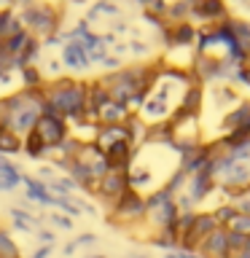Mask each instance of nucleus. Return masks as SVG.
I'll return each mask as SVG.
<instances>
[{
    "label": "nucleus",
    "instance_id": "nucleus-7",
    "mask_svg": "<svg viewBox=\"0 0 250 258\" xmlns=\"http://www.w3.org/2000/svg\"><path fill=\"white\" fill-rule=\"evenodd\" d=\"M197 253L202 258H231V247H229V229L226 226H218V229L210 234V237L202 239V245Z\"/></svg>",
    "mask_w": 250,
    "mask_h": 258
},
{
    "label": "nucleus",
    "instance_id": "nucleus-32",
    "mask_svg": "<svg viewBox=\"0 0 250 258\" xmlns=\"http://www.w3.org/2000/svg\"><path fill=\"white\" fill-rule=\"evenodd\" d=\"M86 258H108V255H86Z\"/></svg>",
    "mask_w": 250,
    "mask_h": 258
},
{
    "label": "nucleus",
    "instance_id": "nucleus-31",
    "mask_svg": "<svg viewBox=\"0 0 250 258\" xmlns=\"http://www.w3.org/2000/svg\"><path fill=\"white\" fill-rule=\"evenodd\" d=\"M8 6H11V0H0V11H6Z\"/></svg>",
    "mask_w": 250,
    "mask_h": 258
},
{
    "label": "nucleus",
    "instance_id": "nucleus-2",
    "mask_svg": "<svg viewBox=\"0 0 250 258\" xmlns=\"http://www.w3.org/2000/svg\"><path fill=\"white\" fill-rule=\"evenodd\" d=\"M19 22L22 27L30 32L32 38L38 40H46L59 32V22H62V14L59 8H54L51 3H40V0H32L30 6H24L19 14Z\"/></svg>",
    "mask_w": 250,
    "mask_h": 258
},
{
    "label": "nucleus",
    "instance_id": "nucleus-30",
    "mask_svg": "<svg viewBox=\"0 0 250 258\" xmlns=\"http://www.w3.org/2000/svg\"><path fill=\"white\" fill-rule=\"evenodd\" d=\"M11 3H16V6H22V8H24V6H30L32 0H11Z\"/></svg>",
    "mask_w": 250,
    "mask_h": 258
},
{
    "label": "nucleus",
    "instance_id": "nucleus-15",
    "mask_svg": "<svg viewBox=\"0 0 250 258\" xmlns=\"http://www.w3.org/2000/svg\"><path fill=\"white\" fill-rule=\"evenodd\" d=\"M62 64L68 70H84V68H89V54L76 43V40H70V43H65V48H62Z\"/></svg>",
    "mask_w": 250,
    "mask_h": 258
},
{
    "label": "nucleus",
    "instance_id": "nucleus-26",
    "mask_svg": "<svg viewBox=\"0 0 250 258\" xmlns=\"http://www.w3.org/2000/svg\"><path fill=\"white\" fill-rule=\"evenodd\" d=\"M229 247H231V255L239 253V250H245L247 247V237H242V234H237V231H229Z\"/></svg>",
    "mask_w": 250,
    "mask_h": 258
},
{
    "label": "nucleus",
    "instance_id": "nucleus-25",
    "mask_svg": "<svg viewBox=\"0 0 250 258\" xmlns=\"http://www.w3.org/2000/svg\"><path fill=\"white\" fill-rule=\"evenodd\" d=\"M46 221L54 226V229H62V231H70L73 229V218H68L65 213H48Z\"/></svg>",
    "mask_w": 250,
    "mask_h": 258
},
{
    "label": "nucleus",
    "instance_id": "nucleus-18",
    "mask_svg": "<svg viewBox=\"0 0 250 258\" xmlns=\"http://www.w3.org/2000/svg\"><path fill=\"white\" fill-rule=\"evenodd\" d=\"M30 40H32L30 32H27V30H19V32H14V35L3 38V51L11 54V56H19L24 48L30 46Z\"/></svg>",
    "mask_w": 250,
    "mask_h": 258
},
{
    "label": "nucleus",
    "instance_id": "nucleus-20",
    "mask_svg": "<svg viewBox=\"0 0 250 258\" xmlns=\"http://www.w3.org/2000/svg\"><path fill=\"white\" fill-rule=\"evenodd\" d=\"M153 247H159V250H164V253H169V250H180V239L175 237V231H169V229H164V231H156L153 237L148 239Z\"/></svg>",
    "mask_w": 250,
    "mask_h": 258
},
{
    "label": "nucleus",
    "instance_id": "nucleus-35",
    "mask_svg": "<svg viewBox=\"0 0 250 258\" xmlns=\"http://www.w3.org/2000/svg\"><path fill=\"white\" fill-rule=\"evenodd\" d=\"M137 258H145V255H137Z\"/></svg>",
    "mask_w": 250,
    "mask_h": 258
},
{
    "label": "nucleus",
    "instance_id": "nucleus-29",
    "mask_svg": "<svg viewBox=\"0 0 250 258\" xmlns=\"http://www.w3.org/2000/svg\"><path fill=\"white\" fill-rule=\"evenodd\" d=\"M51 250H54V245H40L30 258H48V255H51Z\"/></svg>",
    "mask_w": 250,
    "mask_h": 258
},
{
    "label": "nucleus",
    "instance_id": "nucleus-23",
    "mask_svg": "<svg viewBox=\"0 0 250 258\" xmlns=\"http://www.w3.org/2000/svg\"><path fill=\"white\" fill-rule=\"evenodd\" d=\"M94 242H97V237H94V234H81V237H76V239H73V242H68V245H65L62 247V253H65V258H70L73 253H76V250L78 247H86V245H94Z\"/></svg>",
    "mask_w": 250,
    "mask_h": 258
},
{
    "label": "nucleus",
    "instance_id": "nucleus-34",
    "mask_svg": "<svg viewBox=\"0 0 250 258\" xmlns=\"http://www.w3.org/2000/svg\"><path fill=\"white\" fill-rule=\"evenodd\" d=\"M247 250H250V237H247Z\"/></svg>",
    "mask_w": 250,
    "mask_h": 258
},
{
    "label": "nucleus",
    "instance_id": "nucleus-16",
    "mask_svg": "<svg viewBox=\"0 0 250 258\" xmlns=\"http://www.w3.org/2000/svg\"><path fill=\"white\" fill-rule=\"evenodd\" d=\"M46 86V73L40 64H24L19 68V89H40Z\"/></svg>",
    "mask_w": 250,
    "mask_h": 258
},
{
    "label": "nucleus",
    "instance_id": "nucleus-13",
    "mask_svg": "<svg viewBox=\"0 0 250 258\" xmlns=\"http://www.w3.org/2000/svg\"><path fill=\"white\" fill-rule=\"evenodd\" d=\"M65 175L73 177L76 180V185L81 191H86V194H94V185H97V177L92 175V169H89L84 161H78V159H73L68 167H65Z\"/></svg>",
    "mask_w": 250,
    "mask_h": 258
},
{
    "label": "nucleus",
    "instance_id": "nucleus-21",
    "mask_svg": "<svg viewBox=\"0 0 250 258\" xmlns=\"http://www.w3.org/2000/svg\"><path fill=\"white\" fill-rule=\"evenodd\" d=\"M22 250L8 229H0V258H19Z\"/></svg>",
    "mask_w": 250,
    "mask_h": 258
},
{
    "label": "nucleus",
    "instance_id": "nucleus-9",
    "mask_svg": "<svg viewBox=\"0 0 250 258\" xmlns=\"http://www.w3.org/2000/svg\"><path fill=\"white\" fill-rule=\"evenodd\" d=\"M22 185H24V197L35 205H43V207H51L54 205V194L48 191V185L43 180H38L35 175H24L22 172Z\"/></svg>",
    "mask_w": 250,
    "mask_h": 258
},
{
    "label": "nucleus",
    "instance_id": "nucleus-33",
    "mask_svg": "<svg viewBox=\"0 0 250 258\" xmlns=\"http://www.w3.org/2000/svg\"><path fill=\"white\" fill-rule=\"evenodd\" d=\"M0 51H3V38H0Z\"/></svg>",
    "mask_w": 250,
    "mask_h": 258
},
{
    "label": "nucleus",
    "instance_id": "nucleus-10",
    "mask_svg": "<svg viewBox=\"0 0 250 258\" xmlns=\"http://www.w3.org/2000/svg\"><path fill=\"white\" fill-rule=\"evenodd\" d=\"M250 121V100H239L231 110L223 113L221 118V132H234V129H242Z\"/></svg>",
    "mask_w": 250,
    "mask_h": 258
},
{
    "label": "nucleus",
    "instance_id": "nucleus-19",
    "mask_svg": "<svg viewBox=\"0 0 250 258\" xmlns=\"http://www.w3.org/2000/svg\"><path fill=\"white\" fill-rule=\"evenodd\" d=\"M197 213H199V210H180V213H177V218H175V223H172V229H169V231H175V237H177V239H183L185 234H189V231L194 229Z\"/></svg>",
    "mask_w": 250,
    "mask_h": 258
},
{
    "label": "nucleus",
    "instance_id": "nucleus-4",
    "mask_svg": "<svg viewBox=\"0 0 250 258\" xmlns=\"http://www.w3.org/2000/svg\"><path fill=\"white\" fill-rule=\"evenodd\" d=\"M127 191H129L127 169H110V172L105 175V177H100V180H97L92 197H97L105 207L110 210V207L121 199V194H127Z\"/></svg>",
    "mask_w": 250,
    "mask_h": 258
},
{
    "label": "nucleus",
    "instance_id": "nucleus-1",
    "mask_svg": "<svg viewBox=\"0 0 250 258\" xmlns=\"http://www.w3.org/2000/svg\"><path fill=\"white\" fill-rule=\"evenodd\" d=\"M40 116H62L68 124L86 118V81L70 76L46 81Z\"/></svg>",
    "mask_w": 250,
    "mask_h": 258
},
{
    "label": "nucleus",
    "instance_id": "nucleus-28",
    "mask_svg": "<svg viewBox=\"0 0 250 258\" xmlns=\"http://www.w3.org/2000/svg\"><path fill=\"white\" fill-rule=\"evenodd\" d=\"M35 177H38V180H43V183L54 180V177H56V167H51V164H43V167H38Z\"/></svg>",
    "mask_w": 250,
    "mask_h": 258
},
{
    "label": "nucleus",
    "instance_id": "nucleus-8",
    "mask_svg": "<svg viewBox=\"0 0 250 258\" xmlns=\"http://www.w3.org/2000/svg\"><path fill=\"white\" fill-rule=\"evenodd\" d=\"M78 161H84V164L92 169V175L100 180V177H105L110 172V164H108V156L97 148L94 143H84L81 145V151H78Z\"/></svg>",
    "mask_w": 250,
    "mask_h": 258
},
{
    "label": "nucleus",
    "instance_id": "nucleus-12",
    "mask_svg": "<svg viewBox=\"0 0 250 258\" xmlns=\"http://www.w3.org/2000/svg\"><path fill=\"white\" fill-rule=\"evenodd\" d=\"M135 145L129 143V140H121L116 145H110L108 151H102L105 156H108V164L110 169H129V164H132V159H135Z\"/></svg>",
    "mask_w": 250,
    "mask_h": 258
},
{
    "label": "nucleus",
    "instance_id": "nucleus-14",
    "mask_svg": "<svg viewBox=\"0 0 250 258\" xmlns=\"http://www.w3.org/2000/svg\"><path fill=\"white\" fill-rule=\"evenodd\" d=\"M121 140H129V129L124 124H108V126H100L97 129V137H94V145L100 151H108L110 145H116Z\"/></svg>",
    "mask_w": 250,
    "mask_h": 258
},
{
    "label": "nucleus",
    "instance_id": "nucleus-11",
    "mask_svg": "<svg viewBox=\"0 0 250 258\" xmlns=\"http://www.w3.org/2000/svg\"><path fill=\"white\" fill-rule=\"evenodd\" d=\"M129 116H132V110H129L124 102L108 100L100 110H97V124H100V126H108V124H127Z\"/></svg>",
    "mask_w": 250,
    "mask_h": 258
},
{
    "label": "nucleus",
    "instance_id": "nucleus-27",
    "mask_svg": "<svg viewBox=\"0 0 250 258\" xmlns=\"http://www.w3.org/2000/svg\"><path fill=\"white\" fill-rule=\"evenodd\" d=\"M35 239L40 242V245H54V242H56V234H54L51 229H43V226H40V229L35 231Z\"/></svg>",
    "mask_w": 250,
    "mask_h": 258
},
{
    "label": "nucleus",
    "instance_id": "nucleus-6",
    "mask_svg": "<svg viewBox=\"0 0 250 258\" xmlns=\"http://www.w3.org/2000/svg\"><path fill=\"white\" fill-rule=\"evenodd\" d=\"M35 132L46 143V148H51V145H59L70 137V124L62 116H40L35 124Z\"/></svg>",
    "mask_w": 250,
    "mask_h": 258
},
{
    "label": "nucleus",
    "instance_id": "nucleus-22",
    "mask_svg": "<svg viewBox=\"0 0 250 258\" xmlns=\"http://www.w3.org/2000/svg\"><path fill=\"white\" fill-rule=\"evenodd\" d=\"M0 180H11L22 185V169L19 164H14L8 156H0Z\"/></svg>",
    "mask_w": 250,
    "mask_h": 258
},
{
    "label": "nucleus",
    "instance_id": "nucleus-5",
    "mask_svg": "<svg viewBox=\"0 0 250 258\" xmlns=\"http://www.w3.org/2000/svg\"><path fill=\"white\" fill-rule=\"evenodd\" d=\"M229 3L226 0H197L191 8V16L189 22H194L197 27H202V24H215V22H223L229 19Z\"/></svg>",
    "mask_w": 250,
    "mask_h": 258
},
{
    "label": "nucleus",
    "instance_id": "nucleus-17",
    "mask_svg": "<svg viewBox=\"0 0 250 258\" xmlns=\"http://www.w3.org/2000/svg\"><path fill=\"white\" fill-rule=\"evenodd\" d=\"M22 153H24L27 159H32V161L46 159V143L40 140V135L35 132V129L22 137Z\"/></svg>",
    "mask_w": 250,
    "mask_h": 258
},
{
    "label": "nucleus",
    "instance_id": "nucleus-24",
    "mask_svg": "<svg viewBox=\"0 0 250 258\" xmlns=\"http://www.w3.org/2000/svg\"><path fill=\"white\" fill-rule=\"evenodd\" d=\"M229 231H237V234H242V237H250V215H245V213H237V218L226 226Z\"/></svg>",
    "mask_w": 250,
    "mask_h": 258
},
{
    "label": "nucleus",
    "instance_id": "nucleus-3",
    "mask_svg": "<svg viewBox=\"0 0 250 258\" xmlns=\"http://www.w3.org/2000/svg\"><path fill=\"white\" fill-rule=\"evenodd\" d=\"M145 213H148V205H145V194L129 188L127 194H121V199L108 210V223L116 226V229H135L137 223L145 221Z\"/></svg>",
    "mask_w": 250,
    "mask_h": 258
}]
</instances>
